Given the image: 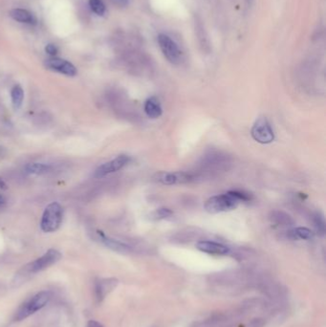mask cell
I'll list each match as a JSON object with an SVG mask.
<instances>
[{
    "mask_svg": "<svg viewBox=\"0 0 326 327\" xmlns=\"http://www.w3.org/2000/svg\"><path fill=\"white\" fill-rule=\"evenodd\" d=\"M171 215H172V212L170 209L162 208V209H158L155 212H153L150 217H151V219L158 220V219H164V218H169Z\"/></svg>",
    "mask_w": 326,
    "mask_h": 327,
    "instance_id": "44dd1931",
    "label": "cell"
},
{
    "mask_svg": "<svg viewBox=\"0 0 326 327\" xmlns=\"http://www.w3.org/2000/svg\"><path fill=\"white\" fill-rule=\"evenodd\" d=\"M287 236L293 240H295V239L310 240L314 237V233L311 230H309L308 228L299 227V228H295V229L290 231L287 234Z\"/></svg>",
    "mask_w": 326,
    "mask_h": 327,
    "instance_id": "9a60e30c",
    "label": "cell"
},
{
    "mask_svg": "<svg viewBox=\"0 0 326 327\" xmlns=\"http://www.w3.org/2000/svg\"><path fill=\"white\" fill-rule=\"evenodd\" d=\"M157 40L165 58L173 64L179 63L182 59V52L178 44L166 34H160Z\"/></svg>",
    "mask_w": 326,
    "mask_h": 327,
    "instance_id": "5b68a950",
    "label": "cell"
},
{
    "mask_svg": "<svg viewBox=\"0 0 326 327\" xmlns=\"http://www.w3.org/2000/svg\"><path fill=\"white\" fill-rule=\"evenodd\" d=\"M313 223L317 234L321 236H324L326 234V219L324 215L321 213H316L313 216Z\"/></svg>",
    "mask_w": 326,
    "mask_h": 327,
    "instance_id": "d6986e66",
    "label": "cell"
},
{
    "mask_svg": "<svg viewBox=\"0 0 326 327\" xmlns=\"http://www.w3.org/2000/svg\"><path fill=\"white\" fill-rule=\"evenodd\" d=\"M145 112L146 116L150 119H157L161 117L163 109L159 100L155 97L148 98L145 103Z\"/></svg>",
    "mask_w": 326,
    "mask_h": 327,
    "instance_id": "4fadbf2b",
    "label": "cell"
},
{
    "mask_svg": "<svg viewBox=\"0 0 326 327\" xmlns=\"http://www.w3.org/2000/svg\"><path fill=\"white\" fill-rule=\"evenodd\" d=\"M270 219L275 225H278V226H291L294 223L292 218L288 215H286L283 212H279V211L271 213Z\"/></svg>",
    "mask_w": 326,
    "mask_h": 327,
    "instance_id": "2e32d148",
    "label": "cell"
},
{
    "mask_svg": "<svg viewBox=\"0 0 326 327\" xmlns=\"http://www.w3.org/2000/svg\"><path fill=\"white\" fill-rule=\"evenodd\" d=\"M87 327H105L102 324L97 321H89L87 324Z\"/></svg>",
    "mask_w": 326,
    "mask_h": 327,
    "instance_id": "cb8c5ba5",
    "label": "cell"
},
{
    "mask_svg": "<svg viewBox=\"0 0 326 327\" xmlns=\"http://www.w3.org/2000/svg\"><path fill=\"white\" fill-rule=\"evenodd\" d=\"M62 258V254L55 250V249H50L47 251L42 256L36 259L35 261L29 263L25 268L23 269L26 274H36L38 272H41L48 267L54 265L57 263L60 259Z\"/></svg>",
    "mask_w": 326,
    "mask_h": 327,
    "instance_id": "8992f818",
    "label": "cell"
},
{
    "mask_svg": "<svg viewBox=\"0 0 326 327\" xmlns=\"http://www.w3.org/2000/svg\"><path fill=\"white\" fill-rule=\"evenodd\" d=\"M45 51L48 55H50L51 57H55L57 54H58V48L56 45L54 44H48L46 47H45Z\"/></svg>",
    "mask_w": 326,
    "mask_h": 327,
    "instance_id": "7402d4cb",
    "label": "cell"
},
{
    "mask_svg": "<svg viewBox=\"0 0 326 327\" xmlns=\"http://www.w3.org/2000/svg\"><path fill=\"white\" fill-rule=\"evenodd\" d=\"M264 326V322L262 320H254L253 321L249 327H262Z\"/></svg>",
    "mask_w": 326,
    "mask_h": 327,
    "instance_id": "603a6c76",
    "label": "cell"
},
{
    "mask_svg": "<svg viewBox=\"0 0 326 327\" xmlns=\"http://www.w3.org/2000/svg\"><path fill=\"white\" fill-rule=\"evenodd\" d=\"M51 171V166L46 165V164H41V163H32L28 164L25 167V172L29 174H36V175H40V174H45Z\"/></svg>",
    "mask_w": 326,
    "mask_h": 327,
    "instance_id": "e0dca14e",
    "label": "cell"
},
{
    "mask_svg": "<svg viewBox=\"0 0 326 327\" xmlns=\"http://www.w3.org/2000/svg\"><path fill=\"white\" fill-rule=\"evenodd\" d=\"M118 6H121V7H124L126 5H128V1L129 0H113Z\"/></svg>",
    "mask_w": 326,
    "mask_h": 327,
    "instance_id": "d4e9b609",
    "label": "cell"
},
{
    "mask_svg": "<svg viewBox=\"0 0 326 327\" xmlns=\"http://www.w3.org/2000/svg\"><path fill=\"white\" fill-rule=\"evenodd\" d=\"M251 134L254 141L263 145L270 144L275 140L274 130L265 117H259L256 119L252 127Z\"/></svg>",
    "mask_w": 326,
    "mask_h": 327,
    "instance_id": "277c9868",
    "label": "cell"
},
{
    "mask_svg": "<svg viewBox=\"0 0 326 327\" xmlns=\"http://www.w3.org/2000/svg\"><path fill=\"white\" fill-rule=\"evenodd\" d=\"M245 2L247 4V6H249V7H252V5L254 4V0H245Z\"/></svg>",
    "mask_w": 326,
    "mask_h": 327,
    "instance_id": "83f0119b",
    "label": "cell"
},
{
    "mask_svg": "<svg viewBox=\"0 0 326 327\" xmlns=\"http://www.w3.org/2000/svg\"><path fill=\"white\" fill-rule=\"evenodd\" d=\"M250 200V196L246 193L236 190H232L224 194L216 195L209 198L204 208L209 214H219L226 213L235 210L241 202H246Z\"/></svg>",
    "mask_w": 326,
    "mask_h": 327,
    "instance_id": "6da1fadb",
    "label": "cell"
},
{
    "mask_svg": "<svg viewBox=\"0 0 326 327\" xmlns=\"http://www.w3.org/2000/svg\"><path fill=\"white\" fill-rule=\"evenodd\" d=\"M44 64L48 69L62 73V74L66 75V76L73 77V76L77 75V69L72 63L65 61V60H62V59L53 57V58H50V59L46 60Z\"/></svg>",
    "mask_w": 326,
    "mask_h": 327,
    "instance_id": "9c48e42d",
    "label": "cell"
},
{
    "mask_svg": "<svg viewBox=\"0 0 326 327\" xmlns=\"http://www.w3.org/2000/svg\"><path fill=\"white\" fill-rule=\"evenodd\" d=\"M91 10L98 16H104L106 13V5L103 0H89L88 1Z\"/></svg>",
    "mask_w": 326,
    "mask_h": 327,
    "instance_id": "ffe728a7",
    "label": "cell"
},
{
    "mask_svg": "<svg viewBox=\"0 0 326 327\" xmlns=\"http://www.w3.org/2000/svg\"><path fill=\"white\" fill-rule=\"evenodd\" d=\"M196 248L203 253L216 254V255H225V254H229L230 252V249L227 246L221 243L208 241V240H202V241L197 242Z\"/></svg>",
    "mask_w": 326,
    "mask_h": 327,
    "instance_id": "8fae6325",
    "label": "cell"
},
{
    "mask_svg": "<svg viewBox=\"0 0 326 327\" xmlns=\"http://www.w3.org/2000/svg\"><path fill=\"white\" fill-rule=\"evenodd\" d=\"M13 106L16 109H19L22 106L23 99H24V92L20 85H16L13 87L11 92Z\"/></svg>",
    "mask_w": 326,
    "mask_h": 327,
    "instance_id": "ac0fdd59",
    "label": "cell"
},
{
    "mask_svg": "<svg viewBox=\"0 0 326 327\" xmlns=\"http://www.w3.org/2000/svg\"><path fill=\"white\" fill-rule=\"evenodd\" d=\"M51 293L49 291H41L39 293L23 302L15 315V320L17 322L23 321L34 315L37 311L42 309L50 300Z\"/></svg>",
    "mask_w": 326,
    "mask_h": 327,
    "instance_id": "7a4b0ae2",
    "label": "cell"
},
{
    "mask_svg": "<svg viewBox=\"0 0 326 327\" xmlns=\"http://www.w3.org/2000/svg\"><path fill=\"white\" fill-rule=\"evenodd\" d=\"M154 181L158 182L162 185L171 186L177 184H187L194 180V176L191 173L178 171V172H165L161 171L154 175Z\"/></svg>",
    "mask_w": 326,
    "mask_h": 327,
    "instance_id": "52a82bcc",
    "label": "cell"
},
{
    "mask_svg": "<svg viewBox=\"0 0 326 327\" xmlns=\"http://www.w3.org/2000/svg\"><path fill=\"white\" fill-rule=\"evenodd\" d=\"M62 222V208L57 203L53 202L49 204L41 218L40 227L41 230L45 233L56 232Z\"/></svg>",
    "mask_w": 326,
    "mask_h": 327,
    "instance_id": "3957f363",
    "label": "cell"
},
{
    "mask_svg": "<svg viewBox=\"0 0 326 327\" xmlns=\"http://www.w3.org/2000/svg\"><path fill=\"white\" fill-rule=\"evenodd\" d=\"M0 188H3V189L7 188V185L5 184V182L3 181L1 178H0Z\"/></svg>",
    "mask_w": 326,
    "mask_h": 327,
    "instance_id": "484cf974",
    "label": "cell"
},
{
    "mask_svg": "<svg viewBox=\"0 0 326 327\" xmlns=\"http://www.w3.org/2000/svg\"><path fill=\"white\" fill-rule=\"evenodd\" d=\"M5 202H6V199H5V197H4V196H2V195H0V206L4 205V204H5Z\"/></svg>",
    "mask_w": 326,
    "mask_h": 327,
    "instance_id": "4316f807",
    "label": "cell"
},
{
    "mask_svg": "<svg viewBox=\"0 0 326 327\" xmlns=\"http://www.w3.org/2000/svg\"><path fill=\"white\" fill-rule=\"evenodd\" d=\"M10 16L13 19L21 23H36V18L33 14L24 9H13L10 12Z\"/></svg>",
    "mask_w": 326,
    "mask_h": 327,
    "instance_id": "5bb4252c",
    "label": "cell"
},
{
    "mask_svg": "<svg viewBox=\"0 0 326 327\" xmlns=\"http://www.w3.org/2000/svg\"><path fill=\"white\" fill-rule=\"evenodd\" d=\"M130 162V157L124 154L119 155L117 158L109 161L108 163L100 166L94 173V177L96 178H102L110 173L116 172L120 170H122L124 167H125Z\"/></svg>",
    "mask_w": 326,
    "mask_h": 327,
    "instance_id": "ba28073f",
    "label": "cell"
},
{
    "mask_svg": "<svg viewBox=\"0 0 326 327\" xmlns=\"http://www.w3.org/2000/svg\"><path fill=\"white\" fill-rule=\"evenodd\" d=\"M98 234L101 237L102 242L107 247H109V249H111L113 251H116V252H119V253H128V252H130L131 249L128 245H126L123 242H120L118 240L110 238L109 236H107L103 232H98Z\"/></svg>",
    "mask_w": 326,
    "mask_h": 327,
    "instance_id": "7c38bea8",
    "label": "cell"
},
{
    "mask_svg": "<svg viewBox=\"0 0 326 327\" xmlns=\"http://www.w3.org/2000/svg\"><path fill=\"white\" fill-rule=\"evenodd\" d=\"M118 285L116 279H101L95 281L94 293L98 303L102 302L110 292L114 290Z\"/></svg>",
    "mask_w": 326,
    "mask_h": 327,
    "instance_id": "30bf717a",
    "label": "cell"
}]
</instances>
